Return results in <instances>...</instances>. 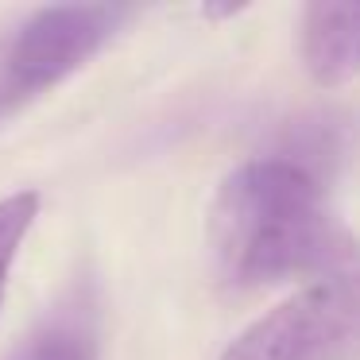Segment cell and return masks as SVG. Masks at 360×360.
<instances>
[{
    "mask_svg": "<svg viewBox=\"0 0 360 360\" xmlns=\"http://www.w3.org/2000/svg\"><path fill=\"white\" fill-rule=\"evenodd\" d=\"M35 213H39V194H32V190L12 194V198L0 202V302H4V287H8L12 259H16L27 229L35 225Z\"/></svg>",
    "mask_w": 360,
    "mask_h": 360,
    "instance_id": "cell-6",
    "label": "cell"
},
{
    "mask_svg": "<svg viewBox=\"0 0 360 360\" xmlns=\"http://www.w3.org/2000/svg\"><path fill=\"white\" fill-rule=\"evenodd\" d=\"M8 360H101V298L94 283H70Z\"/></svg>",
    "mask_w": 360,
    "mask_h": 360,
    "instance_id": "cell-4",
    "label": "cell"
},
{
    "mask_svg": "<svg viewBox=\"0 0 360 360\" xmlns=\"http://www.w3.org/2000/svg\"><path fill=\"white\" fill-rule=\"evenodd\" d=\"M360 345V267L314 279L256 318L221 360H337Z\"/></svg>",
    "mask_w": 360,
    "mask_h": 360,
    "instance_id": "cell-2",
    "label": "cell"
},
{
    "mask_svg": "<svg viewBox=\"0 0 360 360\" xmlns=\"http://www.w3.org/2000/svg\"><path fill=\"white\" fill-rule=\"evenodd\" d=\"M20 105H27V101L20 97V89L12 86V78H8V63H4V39H0V120L12 117Z\"/></svg>",
    "mask_w": 360,
    "mask_h": 360,
    "instance_id": "cell-7",
    "label": "cell"
},
{
    "mask_svg": "<svg viewBox=\"0 0 360 360\" xmlns=\"http://www.w3.org/2000/svg\"><path fill=\"white\" fill-rule=\"evenodd\" d=\"M298 32L302 66L318 86H345L360 74V4L314 0L302 8Z\"/></svg>",
    "mask_w": 360,
    "mask_h": 360,
    "instance_id": "cell-5",
    "label": "cell"
},
{
    "mask_svg": "<svg viewBox=\"0 0 360 360\" xmlns=\"http://www.w3.org/2000/svg\"><path fill=\"white\" fill-rule=\"evenodd\" d=\"M210 248L236 287L356 271L360 244L329 213L318 179L295 159H252L217 186Z\"/></svg>",
    "mask_w": 360,
    "mask_h": 360,
    "instance_id": "cell-1",
    "label": "cell"
},
{
    "mask_svg": "<svg viewBox=\"0 0 360 360\" xmlns=\"http://www.w3.org/2000/svg\"><path fill=\"white\" fill-rule=\"evenodd\" d=\"M128 20L117 4H51L39 8L4 39L8 78L24 101L47 94L63 78L89 63L120 24Z\"/></svg>",
    "mask_w": 360,
    "mask_h": 360,
    "instance_id": "cell-3",
    "label": "cell"
}]
</instances>
